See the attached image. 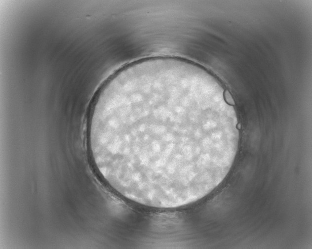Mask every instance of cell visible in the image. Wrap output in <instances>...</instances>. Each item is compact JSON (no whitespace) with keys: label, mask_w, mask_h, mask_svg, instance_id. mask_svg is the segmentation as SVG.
Returning a JSON list of instances; mask_svg holds the SVG:
<instances>
[{"label":"cell","mask_w":312,"mask_h":249,"mask_svg":"<svg viewBox=\"0 0 312 249\" xmlns=\"http://www.w3.org/2000/svg\"><path fill=\"white\" fill-rule=\"evenodd\" d=\"M238 128L215 77L184 59L151 58L122 68L99 90L88 119L89 151L98 175L119 196L178 208L224 180Z\"/></svg>","instance_id":"1"}]
</instances>
